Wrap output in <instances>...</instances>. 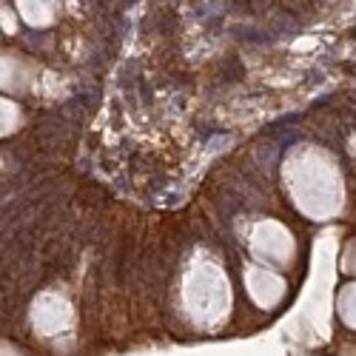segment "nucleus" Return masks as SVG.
<instances>
[{
  "mask_svg": "<svg viewBox=\"0 0 356 356\" xmlns=\"http://www.w3.org/2000/svg\"><path fill=\"white\" fill-rule=\"evenodd\" d=\"M32 322L40 334L51 337L69 322V308L63 300H57V296H40L32 308Z\"/></svg>",
  "mask_w": 356,
  "mask_h": 356,
  "instance_id": "1",
  "label": "nucleus"
},
{
  "mask_svg": "<svg viewBox=\"0 0 356 356\" xmlns=\"http://www.w3.org/2000/svg\"><path fill=\"white\" fill-rule=\"evenodd\" d=\"M0 356H20L9 342H0Z\"/></svg>",
  "mask_w": 356,
  "mask_h": 356,
  "instance_id": "3",
  "label": "nucleus"
},
{
  "mask_svg": "<svg viewBox=\"0 0 356 356\" xmlns=\"http://www.w3.org/2000/svg\"><path fill=\"white\" fill-rule=\"evenodd\" d=\"M9 108H6V103H0V131H6V126H9Z\"/></svg>",
  "mask_w": 356,
  "mask_h": 356,
  "instance_id": "2",
  "label": "nucleus"
}]
</instances>
